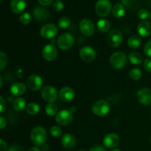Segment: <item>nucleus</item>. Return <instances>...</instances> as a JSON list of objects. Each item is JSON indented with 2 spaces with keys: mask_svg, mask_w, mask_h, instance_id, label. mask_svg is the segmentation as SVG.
Wrapping results in <instances>:
<instances>
[{
  "mask_svg": "<svg viewBox=\"0 0 151 151\" xmlns=\"http://www.w3.org/2000/svg\"><path fill=\"white\" fill-rule=\"evenodd\" d=\"M7 60L8 58H7V55L3 52H0V70L1 71H2L7 65Z\"/></svg>",
  "mask_w": 151,
  "mask_h": 151,
  "instance_id": "2f4dec72",
  "label": "nucleus"
},
{
  "mask_svg": "<svg viewBox=\"0 0 151 151\" xmlns=\"http://www.w3.org/2000/svg\"><path fill=\"white\" fill-rule=\"evenodd\" d=\"M127 61L128 58L122 52H116L111 55L110 64L115 69H122L126 65Z\"/></svg>",
  "mask_w": 151,
  "mask_h": 151,
  "instance_id": "f03ea898",
  "label": "nucleus"
},
{
  "mask_svg": "<svg viewBox=\"0 0 151 151\" xmlns=\"http://www.w3.org/2000/svg\"><path fill=\"white\" fill-rule=\"evenodd\" d=\"M7 150V144L3 139L0 140V151Z\"/></svg>",
  "mask_w": 151,
  "mask_h": 151,
  "instance_id": "79ce46f5",
  "label": "nucleus"
},
{
  "mask_svg": "<svg viewBox=\"0 0 151 151\" xmlns=\"http://www.w3.org/2000/svg\"><path fill=\"white\" fill-rule=\"evenodd\" d=\"M111 151H121V150H119V149H113V150H111Z\"/></svg>",
  "mask_w": 151,
  "mask_h": 151,
  "instance_id": "de8ad7c7",
  "label": "nucleus"
},
{
  "mask_svg": "<svg viewBox=\"0 0 151 151\" xmlns=\"http://www.w3.org/2000/svg\"><path fill=\"white\" fill-rule=\"evenodd\" d=\"M6 109V102L2 97H0V112L3 113Z\"/></svg>",
  "mask_w": 151,
  "mask_h": 151,
  "instance_id": "58836bf2",
  "label": "nucleus"
},
{
  "mask_svg": "<svg viewBox=\"0 0 151 151\" xmlns=\"http://www.w3.org/2000/svg\"><path fill=\"white\" fill-rule=\"evenodd\" d=\"M58 107L54 103H50L45 107V112L47 115L50 116H55L57 114Z\"/></svg>",
  "mask_w": 151,
  "mask_h": 151,
  "instance_id": "cd10ccee",
  "label": "nucleus"
},
{
  "mask_svg": "<svg viewBox=\"0 0 151 151\" xmlns=\"http://www.w3.org/2000/svg\"><path fill=\"white\" fill-rule=\"evenodd\" d=\"M50 134L54 137H59L61 136L62 131L59 127L58 126H52L51 127L50 130Z\"/></svg>",
  "mask_w": 151,
  "mask_h": 151,
  "instance_id": "473e14b6",
  "label": "nucleus"
},
{
  "mask_svg": "<svg viewBox=\"0 0 151 151\" xmlns=\"http://www.w3.org/2000/svg\"><path fill=\"white\" fill-rule=\"evenodd\" d=\"M41 94L43 100L50 103H54L57 100L58 93L55 87L51 86H46L41 89Z\"/></svg>",
  "mask_w": 151,
  "mask_h": 151,
  "instance_id": "423d86ee",
  "label": "nucleus"
},
{
  "mask_svg": "<svg viewBox=\"0 0 151 151\" xmlns=\"http://www.w3.org/2000/svg\"><path fill=\"white\" fill-rule=\"evenodd\" d=\"M41 148L44 151H48L49 150V146L47 144H44L41 146Z\"/></svg>",
  "mask_w": 151,
  "mask_h": 151,
  "instance_id": "c03bdc74",
  "label": "nucleus"
},
{
  "mask_svg": "<svg viewBox=\"0 0 151 151\" xmlns=\"http://www.w3.org/2000/svg\"><path fill=\"white\" fill-rule=\"evenodd\" d=\"M13 106L16 111H22L26 107V101L24 98L18 97L13 101Z\"/></svg>",
  "mask_w": 151,
  "mask_h": 151,
  "instance_id": "393cba45",
  "label": "nucleus"
},
{
  "mask_svg": "<svg viewBox=\"0 0 151 151\" xmlns=\"http://www.w3.org/2000/svg\"><path fill=\"white\" fill-rule=\"evenodd\" d=\"M10 91L14 96H21L26 91V86L24 83L19 82L14 83L10 86Z\"/></svg>",
  "mask_w": 151,
  "mask_h": 151,
  "instance_id": "412c9836",
  "label": "nucleus"
},
{
  "mask_svg": "<svg viewBox=\"0 0 151 151\" xmlns=\"http://www.w3.org/2000/svg\"><path fill=\"white\" fill-rule=\"evenodd\" d=\"M149 16H150V15L149 13L148 10H145V9H142V10H139L138 11V17L140 19L145 20V19H147L149 17Z\"/></svg>",
  "mask_w": 151,
  "mask_h": 151,
  "instance_id": "f704fd0d",
  "label": "nucleus"
},
{
  "mask_svg": "<svg viewBox=\"0 0 151 151\" xmlns=\"http://www.w3.org/2000/svg\"><path fill=\"white\" fill-rule=\"evenodd\" d=\"M33 16L38 22H44L50 18V12L42 7H36L33 9Z\"/></svg>",
  "mask_w": 151,
  "mask_h": 151,
  "instance_id": "dca6fc26",
  "label": "nucleus"
},
{
  "mask_svg": "<svg viewBox=\"0 0 151 151\" xmlns=\"http://www.w3.org/2000/svg\"><path fill=\"white\" fill-rule=\"evenodd\" d=\"M38 3L43 6L50 5L53 2V0H38Z\"/></svg>",
  "mask_w": 151,
  "mask_h": 151,
  "instance_id": "a19ab883",
  "label": "nucleus"
},
{
  "mask_svg": "<svg viewBox=\"0 0 151 151\" xmlns=\"http://www.w3.org/2000/svg\"><path fill=\"white\" fill-rule=\"evenodd\" d=\"M52 8L56 12L60 11L63 8V3L60 0H56V1H55L53 2Z\"/></svg>",
  "mask_w": 151,
  "mask_h": 151,
  "instance_id": "72a5a7b5",
  "label": "nucleus"
},
{
  "mask_svg": "<svg viewBox=\"0 0 151 151\" xmlns=\"http://www.w3.org/2000/svg\"><path fill=\"white\" fill-rule=\"evenodd\" d=\"M142 76V72L138 68H134L129 72V77L132 80L134 81H138Z\"/></svg>",
  "mask_w": 151,
  "mask_h": 151,
  "instance_id": "c756f323",
  "label": "nucleus"
},
{
  "mask_svg": "<svg viewBox=\"0 0 151 151\" xmlns=\"http://www.w3.org/2000/svg\"><path fill=\"white\" fill-rule=\"evenodd\" d=\"M55 120L58 124L62 126H66L69 125L73 120V114L71 111L67 109H63L60 111L57 114L55 117Z\"/></svg>",
  "mask_w": 151,
  "mask_h": 151,
  "instance_id": "0eeeda50",
  "label": "nucleus"
},
{
  "mask_svg": "<svg viewBox=\"0 0 151 151\" xmlns=\"http://www.w3.org/2000/svg\"><path fill=\"white\" fill-rule=\"evenodd\" d=\"M95 10L100 17H106L111 10V3L110 0H98L96 3Z\"/></svg>",
  "mask_w": 151,
  "mask_h": 151,
  "instance_id": "39448f33",
  "label": "nucleus"
},
{
  "mask_svg": "<svg viewBox=\"0 0 151 151\" xmlns=\"http://www.w3.org/2000/svg\"><path fill=\"white\" fill-rule=\"evenodd\" d=\"M30 139L35 146L41 147L43 145L45 144L47 139V131L41 126L35 127L31 131Z\"/></svg>",
  "mask_w": 151,
  "mask_h": 151,
  "instance_id": "f257e3e1",
  "label": "nucleus"
},
{
  "mask_svg": "<svg viewBox=\"0 0 151 151\" xmlns=\"http://www.w3.org/2000/svg\"><path fill=\"white\" fill-rule=\"evenodd\" d=\"M1 1H2V0H1Z\"/></svg>",
  "mask_w": 151,
  "mask_h": 151,
  "instance_id": "603ef678",
  "label": "nucleus"
},
{
  "mask_svg": "<svg viewBox=\"0 0 151 151\" xmlns=\"http://www.w3.org/2000/svg\"><path fill=\"white\" fill-rule=\"evenodd\" d=\"M97 29L100 32H106L110 29L111 28V24L109 22V21H108L107 19H102L97 22Z\"/></svg>",
  "mask_w": 151,
  "mask_h": 151,
  "instance_id": "5701e85b",
  "label": "nucleus"
},
{
  "mask_svg": "<svg viewBox=\"0 0 151 151\" xmlns=\"http://www.w3.org/2000/svg\"><path fill=\"white\" fill-rule=\"evenodd\" d=\"M139 34L143 37H148L151 35V23L148 21L140 22L137 27Z\"/></svg>",
  "mask_w": 151,
  "mask_h": 151,
  "instance_id": "a211bd4d",
  "label": "nucleus"
},
{
  "mask_svg": "<svg viewBox=\"0 0 151 151\" xmlns=\"http://www.w3.org/2000/svg\"><path fill=\"white\" fill-rule=\"evenodd\" d=\"M111 109L109 102L105 100H97L92 105L91 110L95 115L98 116H104L109 113Z\"/></svg>",
  "mask_w": 151,
  "mask_h": 151,
  "instance_id": "7ed1b4c3",
  "label": "nucleus"
},
{
  "mask_svg": "<svg viewBox=\"0 0 151 151\" xmlns=\"http://www.w3.org/2000/svg\"><path fill=\"white\" fill-rule=\"evenodd\" d=\"M142 39L138 35H132L128 40V45L131 49H137L141 45Z\"/></svg>",
  "mask_w": 151,
  "mask_h": 151,
  "instance_id": "b1692460",
  "label": "nucleus"
},
{
  "mask_svg": "<svg viewBox=\"0 0 151 151\" xmlns=\"http://www.w3.org/2000/svg\"><path fill=\"white\" fill-rule=\"evenodd\" d=\"M144 69L146 72H151V59L147 58L144 62Z\"/></svg>",
  "mask_w": 151,
  "mask_h": 151,
  "instance_id": "e433bc0d",
  "label": "nucleus"
},
{
  "mask_svg": "<svg viewBox=\"0 0 151 151\" xmlns=\"http://www.w3.org/2000/svg\"><path fill=\"white\" fill-rule=\"evenodd\" d=\"M150 19H151V14H150Z\"/></svg>",
  "mask_w": 151,
  "mask_h": 151,
  "instance_id": "8fccbe9b",
  "label": "nucleus"
},
{
  "mask_svg": "<svg viewBox=\"0 0 151 151\" xmlns=\"http://www.w3.org/2000/svg\"><path fill=\"white\" fill-rule=\"evenodd\" d=\"M78 151H86V150H78Z\"/></svg>",
  "mask_w": 151,
  "mask_h": 151,
  "instance_id": "09e8293b",
  "label": "nucleus"
},
{
  "mask_svg": "<svg viewBox=\"0 0 151 151\" xmlns=\"http://www.w3.org/2000/svg\"><path fill=\"white\" fill-rule=\"evenodd\" d=\"M80 57L85 62H92L96 58V51L91 47L85 46L80 50Z\"/></svg>",
  "mask_w": 151,
  "mask_h": 151,
  "instance_id": "f8f14e48",
  "label": "nucleus"
},
{
  "mask_svg": "<svg viewBox=\"0 0 151 151\" xmlns=\"http://www.w3.org/2000/svg\"><path fill=\"white\" fill-rule=\"evenodd\" d=\"M122 33L119 29H113L108 35V43L112 47H117L122 44Z\"/></svg>",
  "mask_w": 151,
  "mask_h": 151,
  "instance_id": "1a4fd4ad",
  "label": "nucleus"
},
{
  "mask_svg": "<svg viewBox=\"0 0 151 151\" xmlns=\"http://www.w3.org/2000/svg\"><path fill=\"white\" fill-rule=\"evenodd\" d=\"M28 151H40V150L37 147H32L28 150Z\"/></svg>",
  "mask_w": 151,
  "mask_h": 151,
  "instance_id": "a18cd8bd",
  "label": "nucleus"
},
{
  "mask_svg": "<svg viewBox=\"0 0 151 151\" xmlns=\"http://www.w3.org/2000/svg\"><path fill=\"white\" fill-rule=\"evenodd\" d=\"M119 143V137L116 134L111 133L107 134L103 139V144L108 148L116 147Z\"/></svg>",
  "mask_w": 151,
  "mask_h": 151,
  "instance_id": "2eb2a0df",
  "label": "nucleus"
},
{
  "mask_svg": "<svg viewBox=\"0 0 151 151\" xmlns=\"http://www.w3.org/2000/svg\"><path fill=\"white\" fill-rule=\"evenodd\" d=\"M89 151H106V150L103 146L98 145H94L93 146V147H91V148H90Z\"/></svg>",
  "mask_w": 151,
  "mask_h": 151,
  "instance_id": "ea45409f",
  "label": "nucleus"
},
{
  "mask_svg": "<svg viewBox=\"0 0 151 151\" xmlns=\"http://www.w3.org/2000/svg\"><path fill=\"white\" fill-rule=\"evenodd\" d=\"M27 87L32 91H38L41 88L43 84L42 78L38 75H31L28 77L27 80Z\"/></svg>",
  "mask_w": 151,
  "mask_h": 151,
  "instance_id": "ddd939ff",
  "label": "nucleus"
},
{
  "mask_svg": "<svg viewBox=\"0 0 151 151\" xmlns=\"http://www.w3.org/2000/svg\"><path fill=\"white\" fill-rule=\"evenodd\" d=\"M143 58L141 54L139 52H131L128 55V59L130 62L134 65H139L141 64L143 60Z\"/></svg>",
  "mask_w": 151,
  "mask_h": 151,
  "instance_id": "a878e982",
  "label": "nucleus"
},
{
  "mask_svg": "<svg viewBox=\"0 0 151 151\" xmlns=\"http://www.w3.org/2000/svg\"><path fill=\"white\" fill-rule=\"evenodd\" d=\"M8 151H25L24 147L19 145H13L10 147L8 149Z\"/></svg>",
  "mask_w": 151,
  "mask_h": 151,
  "instance_id": "4c0bfd02",
  "label": "nucleus"
},
{
  "mask_svg": "<svg viewBox=\"0 0 151 151\" xmlns=\"http://www.w3.org/2000/svg\"><path fill=\"white\" fill-rule=\"evenodd\" d=\"M26 110L28 114L33 116V115L37 114L38 113V111L40 110V107L36 103H30L27 105V106L26 108Z\"/></svg>",
  "mask_w": 151,
  "mask_h": 151,
  "instance_id": "bb28decb",
  "label": "nucleus"
},
{
  "mask_svg": "<svg viewBox=\"0 0 151 151\" xmlns=\"http://www.w3.org/2000/svg\"><path fill=\"white\" fill-rule=\"evenodd\" d=\"M58 27L60 29H67V28L70 26L71 20L69 17H67V16H63V17H61L58 20Z\"/></svg>",
  "mask_w": 151,
  "mask_h": 151,
  "instance_id": "c85d7f7f",
  "label": "nucleus"
},
{
  "mask_svg": "<svg viewBox=\"0 0 151 151\" xmlns=\"http://www.w3.org/2000/svg\"><path fill=\"white\" fill-rule=\"evenodd\" d=\"M76 139L72 134H66L61 139L62 145L66 149H72L76 145Z\"/></svg>",
  "mask_w": 151,
  "mask_h": 151,
  "instance_id": "6ab92c4d",
  "label": "nucleus"
},
{
  "mask_svg": "<svg viewBox=\"0 0 151 151\" xmlns=\"http://www.w3.org/2000/svg\"><path fill=\"white\" fill-rule=\"evenodd\" d=\"M6 126V120L4 119L3 116H0V128L1 129H4Z\"/></svg>",
  "mask_w": 151,
  "mask_h": 151,
  "instance_id": "37998d69",
  "label": "nucleus"
},
{
  "mask_svg": "<svg viewBox=\"0 0 151 151\" xmlns=\"http://www.w3.org/2000/svg\"><path fill=\"white\" fill-rule=\"evenodd\" d=\"M79 27L81 29V32L85 36H91L95 31L94 23L91 20L87 19H83L81 21Z\"/></svg>",
  "mask_w": 151,
  "mask_h": 151,
  "instance_id": "9b49d317",
  "label": "nucleus"
},
{
  "mask_svg": "<svg viewBox=\"0 0 151 151\" xmlns=\"http://www.w3.org/2000/svg\"><path fill=\"white\" fill-rule=\"evenodd\" d=\"M144 52L146 55L151 58V40L147 41L145 45Z\"/></svg>",
  "mask_w": 151,
  "mask_h": 151,
  "instance_id": "c9c22d12",
  "label": "nucleus"
},
{
  "mask_svg": "<svg viewBox=\"0 0 151 151\" xmlns=\"http://www.w3.org/2000/svg\"><path fill=\"white\" fill-rule=\"evenodd\" d=\"M42 55L47 61H52L58 55L57 48L54 44H47L42 50Z\"/></svg>",
  "mask_w": 151,
  "mask_h": 151,
  "instance_id": "4468645a",
  "label": "nucleus"
},
{
  "mask_svg": "<svg viewBox=\"0 0 151 151\" xmlns=\"http://www.w3.org/2000/svg\"><path fill=\"white\" fill-rule=\"evenodd\" d=\"M75 38L73 35L68 32L61 34L57 40V44L60 49L63 50H69L73 46Z\"/></svg>",
  "mask_w": 151,
  "mask_h": 151,
  "instance_id": "20e7f679",
  "label": "nucleus"
},
{
  "mask_svg": "<svg viewBox=\"0 0 151 151\" xmlns=\"http://www.w3.org/2000/svg\"><path fill=\"white\" fill-rule=\"evenodd\" d=\"M137 99L143 106L151 105V90L147 87H142L137 91Z\"/></svg>",
  "mask_w": 151,
  "mask_h": 151,
  "instance_id": "6e6552de",
  "label": "nucleus"
},
{
  "mask_svg": "<svg viewBox=\"0 0 151 151\" xmlns=\"http://www.w3.org/2000/svg\"><path fill=\"white\" fill-rule=\"evenodd\" d=\"M59 97L61 100L64 102H69L73 100L75 97V91L71 87L64 86L62 87L58 92Z\"/></svg>",
  "mask_w": 151,
  "mask_h": 151,
  "instance_id": "f3484780",
  "label": "nucleus"
},
{
  "mask_svg": "<svg viewBox=\"0 0 151 151\" xmlns=\"http://www.w3.org/2000/svg\"><path fill=\"white\" fill-rule=\"evenodd\" d=\"M26 7V0H11L10 8L16 14L22 13Z\"/></svg>",
  "mask_w": 151,
  "mask_h": 151,
  "instance_id": "aec40b11",
  "label": "nucleus"
},
{
  "mask_svg": "<svg viewBox=\"0 0 151 151\" xmlns=\"http://www.w3.org/2000/svg\"><path fill=\"white\" fill-rule=\"evenodd\" d=\"M19 22L22 24H28L31 22V16L28 13H24L19 17Z\"/></svg>",
  "mask_w": 151,
  "mask_h": 151,
  "instance_id": "7c9ffc66",
  "label": "nucleus"
},
{
  "mask_svg": "<svg viewBox=\"0 0 151 151\" xmlns=\"http://www.w3.org/2000/svg\"><path fill=\"white\" fill-rule=\"evenodd\" d=\"M58 29L57 26L54 24H44L42 27L41 28L40 30V34L41 36L46 39H49V38H52L57 35Z\"/></svg>",
  "mask_w": 151,
  "mask_h": 151,
  "instance_id": "9d476101",
  "label": "nucleus"
},
{
  "mask_svg": "<svg viewBox=\"0 0 151 151\" xmlns=\"http://www.w3.org/2000/svg\"><path fill=\"white\" fill-rule=\"evenodd\" d=\"M150 142H151V137H150Z\"/></svg>",
  "mask_w": 151,
  "mask_h": 151,
  "instance_id": "3c124183",
  "label": "nucleus"
},
{
  "mask_svg": "<svg viewBox=\"0 0 151 151\" xmlns=\"http://www.w3.org/2000/svg\"><path fill=\"white\" fill-rule=\"evenodd\" d=\"M112 14L117 19L122 17L125 14V7L123 4L121 3H116V4H114L112 8Z\"/></svg>",
  "mask_w": 151,
  "mask_h": 151,
  "instance_id": "4be33fe9",
  "label": "nucleus"
},
{
  "mask_svg": "<svg viewBox=\"0 0 151 151\" xmlns=\"http://www.w3.org/2000/svg\"><path fill=\"white\" fill-rule=\"evenodd\" d=\"M0 81H1V84H0V87H2V78H1V77H0Z\"/></svg>",
  "mask_w": 151,
  "mask_h": 151,
  "instance_id": "49530a36",
  "label": "nucleus"
}]
</instances>
